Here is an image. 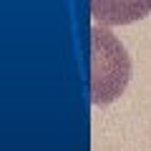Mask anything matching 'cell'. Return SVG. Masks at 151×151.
Here are the masks:
<instances>
[{"label":"cell","instance_id":"2","mask_svg":"<svg viewBox=\"0 0 151 151\" xmlns=\"http://www.w3.org/2000/svg\"><path fill=\"white\" fill-rule=\"evenodd\" d=\"M151 13V0H91V15L101 25H126Z\"/></svg>","mask_w":151,"mask_h":151},{"label":"cell","instance_id":"1","mask_svg":"<svg viewBox=\"0 0 151 151\" xmlns=\"http://www.w3.org/2000/svg\"><path fill=\"white\" fill-rule=\"evenodd\" d=\"M93 103H108L129 81V58L124 45L106 28H93Z\"/></svg>","mask_w":151,"mask_h":151}]
</instances>
